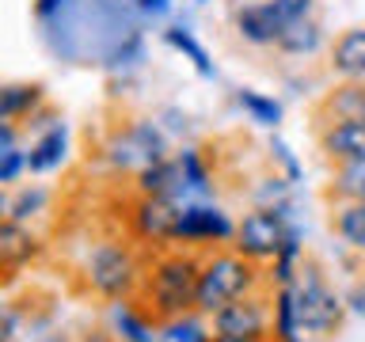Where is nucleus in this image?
<instances>
[{
    "mask_svg": "<svg viewBox=\"0 0 365 342\" xmlns=\"http://www.w3.org/2000/svg\"><path fill=\"white\" fill-rule=\"evenodd\" d=\"M198 281H202V259H194L190 251L160 255L141 285L148 312L164 323L187 312H198Z\"/></svg>",
    "mask_w": 365,
    "mask_h": 342,
    "instance_id": "f257e3e1",
    "label": "nucleus"
},
{
    "mask_svg": "<svg viewBox=\"0 0 365 342\" xmlns=\"http://www.w3.org/2000/svg\"><path fill=\"white\" fill-rule=\"evenodd\" d=\"M259 262L244 259L240 251H213L202 259V281H198V312L213 319L225 304L240 301V296L255 293L259 285Z\"/></svg>",
    "mask_w": 365,
    "mask_h": 342,
    "instance_id": "f03ea898",
    "label": "nucleus"
},
{
    "mask_svg": "<svg viewBox=\"0 0 365 342\" xmlns=\"http://www.w3.org/2000/svg\"><path fill=\"white\" fill-rule=\"evenodd\" d=\"M293 213L289 205H259V209H251L244 221L236 224V239L232 247L240 251L244 259L251 262H274L278 259V251L285 247V239L293 232Z\"/></svg>",
    "mask_w": 365,
    "mask_h": 342,
    "instance_id": "7ed1b4c3",
    "label": "nucleus"
},
{
    "mask_svg": "<svg viewBox=\"0 0 365 342\" xmlns=\"http://www.w3.org/2000/svg\"><path fill=\"white\" fill-rule=\"evenodd\" d=\"M293 289H297V308H301V327L308 335H319V338L335 335L350 308L324 281V274L316 266H301V278L293 281Z\"/></svg>",
    "mask_w": 365,
    "mask_h": 342,
    "instance_id": "20e7f679",
    "label": "nucleus"
},
{
    "mask_svg": "<svg viewBox=\"0 0 365 342\" xmlns=\"http://www.w3.org/2000/svg\"><path fill=\"white\" fill-rule=\"evenodd\" d=\"M88 285L107 301H130L141 285V266L125 244H99L88 255Z\"/></svg>",
    "mask_w": 365,
    "mask_h": 342,
    "instance_id": "39448f33",
    "label": "nucleus"
},
{
    "mask_svg": "<svg viewBox=\"0 0 365 342\" xmlns=\"http://www.w3.org/2000/svg\"><path fill=\"white\" fill-rule=\"evenodd\" d=\"M236 239V221L228 217L221 205L210 202H187L179 205L175 221V244H228Z\"/></svg>",
    "mask_w": 365,
    "mask_h": 342,
    "instance_id": "423d86ee",
    "label": "nucleus"
},
{
    "mask_svg": "<svg viewBox=\"0 0 365 342\" xmlns=\"http://www.w3.org/2000/svg\"><path fill=\"white\" fill-rule=\"evenodd\" d=\"M213 331L217 335H240V338H270L274 331V308L267 296L247 293L240 301L225 304L213 316Z\"/></svg>",
    "mask_w": 365,
    "mask_h": 342,
    "instance_id": "0eeeda50",
    "label": "nucleus"
},
{
    "mask_svg": "<svg viewBox=\"0 0 365 342\" xmlns=\"http://www.w3.org/2000/svg\"><path fill=\"white\" fill-rule=\"evenodd\" d=\"M110 164L114 167H153L160 160H168V145H164V133L156 130L153 122H133L130 130H122L118 137L110 141Z\"/></svg>",
    "mask_w": 365,
    "mask_h": 342,
    "instance_id": "6e6552de",
    "label": "nucleus"
},
{
    "mask_svg": "<svg viewBox=\"0 0 365 342\" xmlns=\"http://www.w3.org/2000/svg\"><path fill=\"white\" fill-rule=\"evenodd\" d=\"M175 221H179V202L171 198H153L141 194L130 213V228L145 244H175Z\"/></svg>",
    "mask_w": 365,
    "mask_h": 342,
    "instance_id": "1a4fd4ad",
    "label": "nucleus"
},
{
    "mask_svg": "<svg viewBox=\"0 0 365 342\" xmlns=\"http://www.w3.org/2000/svg\"><path fill=\"white\" fill-rule=\"evenodd\" d=\"M236 31H240V38L251 42V46H278L282 31H285V19L278 16L274 0H259V4L240 8Z\"/></svg>",
    "mask_w": 365,
    "mask_h": 342,
    "instance_id": "9d476101",
    "label": "nucleus"
},
{
    "mask_svg": "<svg viewBox=\"0 0 365 342\" xmlns=\"http://www.w3.org/2000/svg\"><path fill=\"white\" fill-rule=\"evenodd\" d=\"M68 156V125L65 122H53L38 133V141L27 148V171L31 175H46V171L61 167Z\"/></svg>",
    "mask_w": 365,
    "mask_h": 342,
    "instance_id": "9b49d317",
    "label": "nucleus"
},
{
    "mask_svg": "<svg viewBox=\"0 0 365 342\" xmlns=\"http://www.w3.org/2000/svg\"><path fill=\"white\" fill-rule=\"evenodd\" d=\"M319 148L335 160V164H350V160H365V122H331L319 133Z\"/></svg>",
    "mask_w": 365,
    "mask_h": 342,
    "instance_id": "f8f14e48",
    "label": "nucleus"
},
{
    "mask_svg": "<svg viewBox=\"0 0 365 342\" xmlns=\"http://www.w3.org/2000/svg\"><path fill=\"white\" fill-rule=\"evenodd\" d=\"M38 251H42L38 236L27 232V228H23V221H11V217H4V224H0V262H4L8 278L23 266V262L38 259Z\"/></svg>",
    "mask_w": 365,
    "mask_h": 342,
    "instance_id": "ddd939ff",
    "label": "nucleus"
},
{
    "mask_svg": "<svg viewBox=\"0 0 365 342\" xmlns=\"http://www.w3.org/2000/svg\"><path fill=\"white\" fill-rule=\"evenodd\" d=\"M331 68L346 80H365V27L342 31L331 46Z\"/></svg>",
    "mask_w": 365,
    "mask_h": 342,
    "instance_id": "4468645a",
    "label": "nucleus"
},
{
    "mask_svg": "<svg viewBox=\"0 0 365 342\" xmlns=\"http://www.w3.org/2000/svg\"><path fill=\"white\" fill-rule=\"evenodd\" d=\"M137 190L141 194H153V198H171L179 202L182 194V167H179V156L175 160H160V164L137 171Z\"/></svg>",
    "mask_w": 365,
    "mask_h": 342,
    "instance_id": "2eb2a0df",
    "label": "nucleus"
},
{
    "mask_svg": "<svg viewBox=\"0 0 365 342\" xmlns=\"http://www.w3.org/2000/svg\"><path fill=\"white\" fill-rule=\"evenodd\" d=\"M331 122H365V80H346L324 99Z\"/></svg>",
    "mask_w": 365,
    "mask_h": 342,
    "instance_id": "dca6fc26",
    "label": "nucleus"
},
{
    "mask_svg": "<svg viewBox=\"0 0 365 342\" xmlns=\"http://www.w3.org/2000/svg\"><path fill=\"white\" fill-rule=\"evenodd\" d=\"M179 167H182L179 205L205 202V198H210V194H213V182H210V171H205V160L198 156V148H182V152H179Z\"/></svg>",
    "mask_w": 365,
    "mask_h": 342,
    "instance_id": "f3484780",
    "label": "nucleus"
},
{
    "mask_svg": "<svg viewBox=\"0 0 365 342\" xmlns=\"http://www.w3.org/2000/svg\"><path fill=\"white\" fill-rule=\"evenodd\" d=\"M110 327L122 342H156V327L148 323V316L137 312L130 301H114L110 304Z\"/></svg>",
    "mask_w": 365,
    "mask_h": 342,
    "instance_id": "a211bd4d",
    "label": "nucleus"
},
{
    "mask_svg": "<svg viewBox=\"0 0 365 342\" xmlns=\"http://www.w3.org/2000/svg\"><path fill=\"white\" fill-rule=\"evenodd\" d=\"M274 342H289V338H301V308H297V289L293 285H278L274 293Z\"/></svg>",
    "mask_w": 365,
    "mask_h": 342,
    "instance_id": "6ab92c4d",
    "label": "nucleus"
},
{
    "mask_svg": "<svg viewBox=\"0 0 365 342\" xmlns=\"http://www.w3.org/2000/svg\"><path fill=\"white\" fill-rule=\"evenodd\" d=\"M42 103V88L38 84H4L0 88V122H16V118H31Z\"/></svg>",
    "mask_w": 365,
    "mask_h": 342,
    "instance_id": "aec40b11",
    "label": "nucleus"
},
{
    "mask_svg": "<svg viewBox=\"0 0 365 342\" xmlns=\"http://www.w3.org/2000/svg\"><path fill=\"white\" fill-rule=\"evenodd\" d=\"M335 232L346 247L365 251V202H342L335 209Z\"/></svg>",
    "mask_w": 365,
    "mask_h": 342,
    "instance_id": "412c9836",
    "label": "nucleus"
},
{
    "mask_svg": "<svg viewBox=\"0 0 365 342\" xmlns=\"http://www.w3.org/2000/svg\"><path fill=\"white\" fill-rule=\"evenodd\" d=\"M160 338L164 342H213V331L205 327L202 312H187L179 319H168V323L160 327Z\"/></svg>",
    "mask_w": 365,
    "mask_h": 342,
    "instance_id": "4be33fe9",
    "label": "nucleus"
},
{
    "mask_svg": "<svg viewBox=\"0 0 365 342\" xmlns=\"http://www.w3.org/2000/svg\"><path fill=\"white\" fill-rule=\"evenodd\" d=\"M319 27L312 19H293V23H285V31H282V38L278 46L285 53H316L319 50Z\"/></svg>",
    "mask_w": 365,
    "mask_h": 342,
    "instance_id": "5701e85b",
    "label": "nucleus"
},
{
    "mask_svg": "<svg viewBox=\"0 0 365 342\" xmlns=\"http://www.w3.org/2000/svg\"><path fill=\"white\" fill-rule=\"evenodd\" d=\"M297 262H301V228H293L289 239H285V247L278 251V259L270 262V281L274 285H293L297 278H301Z\"/></svg>",
    "mask_w": 365,
    "mask_h": 342,
    "instance_id": "b1692460",
    "label": "nucleus"
},
{
    "mask_svg": "<svg viewBox=\"0 0 365 342\" xmlns=\"http://www.w3.org/2000/svg\"><path fill=\"white\" fill-rule=\"evenodd\" d=\"M164 38H168V46H175L179 53H187L202 76H213L210 53H205V46H202L198 38H194V31H190V27H168V31H164Z\"/></svg>",
    "mask_w": 365,
    "mask_h": 342,
    "instance_id": "393cba45",
    "label": "nucleus"
},
{
    "mask_svg": "<svg viewBox=\"0 0 365 342\" xmlns=\"http://www.w3.org/2000/svg\"><path fill=\"white\" fill-rule=\"evenodd\" d=\"M236 103L251 114V122L267 125V130H274V125L282 122V103H274L270 95H259V91H251V88H240Z\"/></svg>",
    "mask_w": 365,
    "mask_h": 342,
    "instance_id": "a878e982",
    "label": "nucleus"
},
{
    "mask_svg": "<svg viewBox=\"0 0 365 342\" xmlns=\"http://www.w3.org/2000/svg\"><path fill=\"white\" fill-rule=\"evenodd\" d=\"M335 194L342 202H365V160L335 167Z\"/></svg>",
    "mask_w": 365,
    "mask_h": 342,
    "instance_id": "bb28decb",
    "label": "nucleus"
},
{
    "mask_svg": "<svg viewBox=\"0 0 365 342\" xmlns=\"http://www.w3.org/2000/svg\"><path fill=\"white\" fill-rule=\"evenodd\" d=\"M46 209V190L42 187H23L16 198H4V217L11 221H27V217Z\"/></svg>",
    "mask_w": 365,
    "mask_h": 342,
    "instance_id": "cd10ccee",
    "label": "nucleus"
},
{
    "mask_svg": "<svg viewBox=\"0 0 365 342\" xmlns=\"http://www.w3.org/2000/svg\"><path fill=\"white\" fill-rule=\"evenodd\" d=\"M274 8H278V16H282L285 23H293V19H308L312 0H274Z\"/></svg>",
    "mask_w": 365,
    "mask_h": 342,
    "instance_id": "c85d7f7f",
    "label": "nucleus"
},
{
    "mask_svg": "<svg viewBox=\"0 0 365 342\" xmlns=\"http://www.w3.org/2000/svg\"><path fill=\"white\" fill-rule=\"evenodd\" d=\"M274 156H278L282 160V164H285V175H289V182L293 179H301V167H297V160H293V152H289V148H285V141H278V137H274Z\"/></svg>",
    "mask_w": 365,
    "mask_h": 342,
    "instance_id": "c756f323",
    "label": "nucleus"
},
{
    "mask_svg": "<svg viewBox=\"0 0 365 342\" xmlns=\"http://www.w3.org/2000/svg\"><path fill=\"white\" fill-rule=\"evenodd\" d=\"M61 8H65V0H34V16H38V19L61 16Z\"/></svg>",
    "mask_w": 365,
    "mask_h": 342,
    "instance_id": "7c9ffc66",
    "label": "nucleus"
},
{
    "mask_svg": "<svg viewBox=\"0 0 365 342\" xmlns=\"http://www.w3.org/2000/svg\"><path fill=\"white\" fill-rule=\"evenodd\" d=\"M16 327H19L16 308H4V327H0V342H16Z\"/></svg>",
    "mask_w": 365,
    "mask_h": 342,
    "instance_id": "2f4dec72",
    "label": "nucleus"
},
{
    "mask_svg": "<svg viewBox=\"0 0 365 342\" xmlns=\"http://www.w3.org/2000/svg\"><path fill=\"white\" fill-rule=\"evenodd\" d=\"M346 308H350V312H358V316H365V285H354Z\"/></svg>",
    "mask_w": 365,
    "mask_h": 342,
    "instance_id": "473e14b6",
    "label": "nucleus"
},
{
    "mask_svg": "<svg viewBox=\"0 0 365 342\" xmlns=\"http://www.w3.org/2000/svg\"><path fill=\"white\" fill-rule=\"evenodd\" d=\"M137 8H141V11H153V16H156V11H168V8H171V0H137Z\"/></svg>",
    "mask_w": 365,
    "mask_h": 342,
    "instance_id": "72a5a7b5",
    "label": "nucleus"
},
{
    "mask_svg": "<svg viewBox=\"0 0 365 342\" xmlns=\"http://www.w3.org/2000/svg\"><path fill=\"white\" fill-rule=\"evenodd\" d=\"M213 342H270V338H240V335H217L213 331Z\"/></svg>",
    "mask_w": 365,
    "mask_h": 342,
    "instance_id": "f704fd0d",
    "label": "nucleus"
},
{
    "mask_svg": "<svg viewBox=\"0 0 365 342\" xmlns=\"http://www.w3.org/2000/svg\"><path fill=\"white\" fill-rule=\"evenodd\" d=\"M42 342H68V338H65V335H46Z\"/></svg>",
    "mask_w": 365,
    "mask_h": 342,
    "instance_id": "c9c22d12",
    "label": "nucleus"
},
{
    "mask_svg": "<svg viewBox=\"0 0 365 342\" xmlns=\"http://www.w3.org/2000/svg\"><path fill=\"white\" fill-rule=\"evenodd\" d=\"M289 342H304V338H289Z\"/></svg>",
    "mask_w": 365,
    "mask_h": 342,
    "instance_id": "e433bc0d",
    "label": "nucleus"
},
{
    "mask_svg": "<svg viewBox=\"0 0 365 342\" xmlns=\"http://www.w3.org/2000/svg\"><path fill=\"white\" fill-rule=\"evenodd\" d=\"M198 4H205V0H198Z\"/></svg>",
    "mask_w": 365,
    "mask_h": 342,
    "instance_id": "4c0bfd02",
    "label": "nucleus"
}]
</instances>
